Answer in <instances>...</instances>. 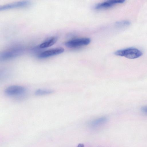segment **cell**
Returning a JSON list of instances; mask_svg holds the SVG:
<instances>
[{"mask_svg":"<svg viewBox=\"0 0 147 147\" xmlns=\"http://www.w3.org/2000/svg\"><path fill=\"white\" fill-rule=\"evenodd\" d=\"M114 54L117 56L124 57L129 59H135L141 57L143 54L140 50L134 48H129L118 50Z\"/></svg>","mask_w":147,"mask_h":147,"instance_id":"6da1fadb","label":"cell"},{"mask_svg":"<svg viewBox=\"0 0 147 147\" xmlns=\"http://www.w3.org/2000/svg\"><path fill=\"white\" fill-rule=\"evenodd\" d=\"M107 120L106 118L105 117L99 118L92 121L91 123V125L93 127H97L104 123Z\"/></svg>","mask_w":147,"mask_h":147,"instance_id":"30bf717a","label":"cell"},{"mask_svg":"<svg viewBox=\"0 0 147 147\" xmlns=\"http://www.w3.org/2000/svg\"><path fill=\"white\" fill-rule=\"evenodd\" d=\"M125 1V0H124L108 1L98 4L95 7L96 9H98L107 8L111 7L116 4L123 3Z\"/></svg>","mask_w":147,"mask_h":147,"instance_id":"52a82bcc","label":"cell"},{"mask_svg":"<svg viewBox=\"0 0 147 147\" xmlns=\"http://www.w3.org/2000/svg\"><path fill=\"white\" fill-rule=\"evenodd\" d=\"M64 51L63 48L57 47L44 51L39 54L38 57L39 58H45L59 54Z\"/></svg>","mask_w":147,"mask_h":147,"instance_id":"8992f818","label":"cell"},{"mask_svg":"<svg viewBox=\"0 0 147 147\" xmlns=\"http://www.w3.org/2000/svg\"><path fill=\"white\" fill-rule=\"evenodd\" d=\"M58 38L57 36H52L46 39L39 45V47L44 48L48 47L54 45L57 41Z\"/></svg>","mask_w":147,"mask_h":147,"instance_id":"ba28073f","label":"cell"},{"mask_svg":"<svg viewBox=\"0 0 147 147\" xmlns=\"http://www.w3.org/2000/svg\"><path fill=\"white\" fill-rule=\"evenodd\" d=\"M90 42V39L88 38H82L74 39L66 42L65 45L68 47L74 48L86 45Z\"/></svg>","mask_w":147,"mask_h":147,"instance_id":"277c9868","label":"cell"},{"mask_svg":"<svg viewBox=\"0 0 147 147\" xmlns=\"http://www.w3.org/2000/svg\"><path fill=\"white\" fill-rule=\"evenodd\" d=\"M77 147H84V145L83 144H79L78 145Z\"/></svg>","mask_w":147,"mask_h":147,"instance_id":"4fadbf2b","label":"cell"},{"mask_svg":"<svg viewBox=\"0 0 147 147\" xmlns=\"http://www.w3.org/2000/svg\"><path fill=\"white\" fill-rule=\"evenodd\" d=\"M24 52V49L22 48H14L1 53L0 59L4 61L14 58L22 54Z\"/></svg>","mask_w":147,"mask_h":147,"instance_id":"3957f363","label":"cell"},{"mask_svg":"<svg viewBox=\"0 0 147 147\" xmlns=\"http://www.w3.org/2000/svg\"><path fill=\"white\" fill-rule=\"evenodd\" d=\"M116 24L119 26L122 27L128 26L130 24V23L128 21L123 20L118 22Z\"/></svg>","mask_w":147,"mask_h":147,"instance_id":"8fae6325","label":"cell"},{"mask_svg":"<svg viewBox=\"0 0 147 147\" xmlns=\"http://www.w3.org/2000/svg\"><path fill=\"white\" fill-rule=\"evenodd\" d=\"M30 4V3L28 1H20L1 6L0 10H4L15 8L25 7L29 6Z\"/></svg>","mask_w":147,"mask_h":147,"instance_id":"5b68a950","label":"cell"},{"mask_svg":"<svg viewBox=\"0 0 147 147\" xmlns=\"http://www.w3.org/2000/svg\"><path fill=\"white\" fill-rule=\"evenodd\" d=\"M52 90L47 89H38L35 92V94L37 96H43L50 94L53 92Z\"/></svg>","mask_w":147,"mask_h":147,"instance_id":"9c48e42d","label":"cell"},{"mask_svg":"<svg viewBox=\"0 0 147 147\" xmlns=\"http://www.w3.org/2000/svg\"><path fill=\"white\" fill-rule=\"evenodd\" d=\"M26 90L24 87L19 85H13L7 87L5 90V94L10 97H19L24 95Z\"/></svg>","mask_w":147,"mask_h":147,"instance_id":"7a4b0ae2","label":"cell"},{"mask_svg":"<svg viewBox=\"0 0 147 147\" xmlns=\"http://www.w3.org/2000/svg\"><path fill=\"white\" fill-rule=\"evenodd\" d=\"M141 109L142 111L147 113V106L142 107Z\"/></svg>","mask_w":147,"mask_h":147,"instance_id":"7c38bea8","label":"cell"}]
</instances>
